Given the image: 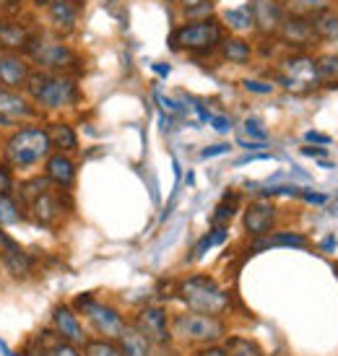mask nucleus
<instances>
[{
	"label": "nucleus",
	"instance_id": "1",
	"mask_svg": "<svg viewBox=\"0 0 338 356\" xmlns=\"http://www.w3.org/2000/svg\"><path fill=\"white\" fill-rule=\"evenodd\" d=\"M24 91L29 94L34 107L40 109V112L73 109L81 99L79 79L73 73H47V70L34 68Z\"/></svg>",
	"mask_w": 338,
	"mask_h": 356
},
{
	"label": "nucleus",
	"instance_id": "2",
	"mask_svg": "<svg viewBox=\"0 0 338 356\" xmlns=\"http://www.w3.org/2000/svg\"><path fill=\"white\" fill-rule=\"evenodd\" d=\"M52 154V140L45 125H21L3 140V159L8 161L13 172H26V169L45 164V159Z\"/></svg>",
	"mask_w": 338,
	"mask_h": 356
},
{
	"label": "nucleus",
	"instance_id": "3",
	"mask_svg": "<svg viewBox=\"0 0 338 356\" xmlns=\"http://www.w3.org/2000/svg\"><path fill=\"white\" fill-rule=\"evenodd\" d=\"M24 55L29 58L34 68L47 70V73H73L81 63L79 52L50 29H34Z\"/></svg>",
	"mask_w": 338,
	"mask_h": 356
},
{
	"label": "nucleus",
	"instance_id": "4",
	"mask_svg": "<svg viewBox=\"0 0 338 356\" xmlns=\"http://www.w3.org/2000/svg\"><path fill=\"white\" fill-rule=\"evenodd\" d=\"M221 40H224V24L216 16H209V19L179 24L169 34V47L175 52H188L193 58H200L219 50Z\"/></svg>",
	"mask_w": 338,
	"mask_h": 356
},
{
	"label": "nucleus",
	"instance_id": "5",
	"mask_svg": "<svg viewBox=\"0 0 338 356\" xmlns=\"http://www.w3.org/2000/svg\"><path fill=\"white\" fill-rule=\"evenodd\" d=\"M177 297L188 309L221 317L229 309V294L211 276H188L177 284Z\"/></svg>",
	"mask_w": 338,
	"mask_h": 356
},
{
	"label": "nucleus",
	"instance_id": "6",
	"mask_svg": "<svg viewBox=\"0 0 338 356\" xmlns=\"http://www.w3.org/2000/svg\"><path fill=\"white\" fill-rule=\"evenodd\" d=\"M276 81L289 94H297V97H307L315 89H320L315 60L307 52H291L281 60L276 68Z\"/></svg>",
	"mask_w": 338,
	"mask_h": 356
},
{
	"label": "nucleus",
	"instance_id": "7",
	"mask_svg": "<svg viewBox=\"0 0 338 356\" xmlns=\"http://www.w3.org/2000/svg\"><path fill=\"white\" fill-rule=\"evenodd\" d=\"M172 336L182 338L188 343H214L224 336V323L219 317L200 315V312H182L172 320Z\"/></svg>",
	"mask_w": 338,
	"mask_h": 356
},
{
	"label": "nucleus",
	"instance_id": "8",
	"mask_svg": "<svg viewBox=\"0 0 338 356\" xmlns=\"http://www.w3.org/2000/svg\"><path fill=\"white\" fill-rule=\"evenodd\" d=\"M65 193H68V190H60V188H55V185H52L50 190H45L42 195H37L29 206L24 208L26 218L42 229L58 227L60 221H63V216L70 211V203H68V198H65Z\"/></svg>",
	"mask_w": 338,
	"mask_h": 356
},
{
	"label": "nucleus",
	"instance_id": "9",
	"mask_svg": "<svg viewBox=\"0 0 338 356\" xmlns=\"http://www.w3.org/2000/svg\"><path fill=\"white\" fill-rule=\"evenodd\" d=\"M81 10L83 6L76 0H55L45 6V21H47V29L60 34V37H68L79 29Z\"/></svg>",
	"mask_w": 338,
	"mask_h": 356
},
{
	"label": "nucleus",
	"instance_id": "10",
	"mask_svg": "<svg viewBox=\"0 0 338 356\" xmlns=\"http://www.w3.org/2000/svg\"><path fill=\"white\" fill-rule=\"evenodd\" d=\"M0 263H3L8 276L19 278V281L29 278L31 268H34V260H31L29 252L21 248L10 234H6L3 227H0Z\"/></svg>",
	"mask_w": 338,
	"mask_h": 356
},
{
	"label": "nucleus",
	"instance_id": "11",
	"mask_svg": "<svg viewBox=\"0 0 338 356\" xmlns=\"http://www.w3.org/2000/svg\"><path fill=\"white\" fill-rule=\"evenodd\" d=\"M31 73H34V65L24 52H0V86L24 91Z\"/></svg>",
	"mask_w": 338,
	"mask_h": 356
},
{
	"label": "nucleus",
	"instance_id": "12",
	"mask_svg": "<svg viewBox=\"0 0 338 356\" xmlns=\"http://www.w3.org/2000/svg\"><path fill=\"white\" fill-rule=\"evenodd\" d=\"M250 10H252V24L260 37H276L287 19L281 0H250Z\"/></svg>",
	"mask_w": 338,
	"mask_h": 356
},
{
	"label": "nucleus",
	"instance_id": "13",
	"mask_svg": "<svg viewBox=\"0 0 338 356\" xmlns=\"http://www.w3.org/2000/svg\"><path fill=\"white\" fill-rule=\"evenodd\" d=\"M136 330H140L143 336L149 338V343H156V346H167L169 341H172L167 312L161 307H146V309H140L138 317H136Z\"/></svg>",
	"mask_w": 338,
	"mask_h": 356
},
{
	"label": "nucleus",
	"instance_id": "14",
	"mask_svg": "<svg viewBox=\"0 0 338 356\" xmlns=\"http://www.w3.org/2000/svg\"><path fill=\"white\" fill-rule=\"evenodd\" d=\"M276 40H281L287 47H291L294 52H307V47L318 44V37L312 31L309 19H299V16H287L281 24Z\"/></svg>",
	"mask_w": 338,
	"mask_h": 356
},
{
	"label": "nucleus",
	"instance_id": "15",
	"mask_svg": "<svg viewBox=\"0 0 338 356\" xmlns=\"http://www.w3.org/2000/svg\"><path fill=\"white\" fill-rule=\"evenodd\" d=\"M83 315L89 317L91 327L99 333V336L104 338H120L122 336V330H125V320H122V315H120L115 307L110 305H102V302H91L89 307H86V312Z\"/></svg>",
	"mask_w": 338,
	"mask_h": 356
},
{
	"label": "nucleus",
	"instance_id": "16",
	"mask_svg": "<svg viewBox=\"0 0 338 356\" xmlns=\"http://www.w3.org/2000/svg\"><path fill=\"white\" fill-rule=\"evenodd\" d=\"M276 224V206L268 200H255L242 213V229L250 237H266Z\"/></svg>",
	"mask_w": 338,
	"mask_h": 356
},
{
	"label": "nucleus",
	"instance_id": "17",
	"mask_svg": "<svg viewBox=\"0 0 338 356\" xmlns=\"http://www.w3.org/2000/svg\"><path fill=\"white\" fill-rule=\"evenodd\" d=\"M0 115H6L10 122H19V120H34L40 115V109L34 107L26 91L0 86Z\"/></svg>",
	"mask_w": 338,
	"mask_h": 356
},
{
	"label": "nucleus",
	"instance_id": "18",
	"mask_svg": "<svg viewBox=\"0 0 338 356\" xmlns=\"http://www.w3.org/2000/svg\"><path fill=\"white\" fill-rule=\"evenodd\" d=\"M34 29L16 16H0V52H24Z\"/></svg>",
	"mask_w": 338,
	"mask_h": 356
},
{
	"label": "nucleus",
	"instance_id": "19",
	"mask_svg": "<svg viewBox=\"0 0 338 356\" xmlns=\"http://www.w3.org/2000/svg\"><path fill=\"white\" fill-rule=\"evenodd\" d=\"M45 175L52 179V185L60 190H70L76 182V161L70 159V154H60L52 151L50 156L45 159Z\"/></svg>",
	"mask_w": 338,
	"mask_h": 356
},
{
	"label": "nucleus",
	"instance_id": "20",
	"mask_svg": "<svg viewBox=\"0 0 338 356\" xmlns=\"http://www.w3.org/2000/svg\"><path fill=\"white\" fill-rule=\"evenodd\" d=\"M52 320H55V330H58V336L63 341H68V343H86V333H83V327H81L73 307H65V305L55 307Z\"/></svg>",
	"mask_w": 338,
	"mask_h": 356
},
{
	"label": "nucleus",
	"instance_id": "21",
	"mask_svg": "<svg viewBox=\"0 0 338 356\" xmlns=\"http://www.w3.org/2000/svg\"><path fill=\"white\" fill-rule=\"evenodd\" d=\"M47 133H50L52 140V151H60V154H76L79 151V133L76 128L65 122V120H52L47 122Z\"/></svg>",
	"mask_w": 338,
	"mask_h": 356
},
{
	"label": "nucleus",
	"instance_id": "22",
	"mask_svg": "<svg viewBox=\"0 0 338 356\" xmlns=\"http://www.w3.org/2000/svg\"><path fill=\"white\" fill-rule=\"evenodd\" d=\"M219 55L229 65H248L252 60V44L239 34H232V37L224 34V40L219 44Z\"/></svg>",
	"mask_w": 338,
	"mask_h": 356
},
{
	"label": "nucleus",
	"instance_id": "23",
	"mask_svg": "<svg viewBox=\"0 0 338 356\" xmlns=\"http://www.w3.org/2000/svg\"><path fill=\"white\" fill-rule=\"evenodd\" d=\"M309 24H312V31L318 42H333L338 40V10L328 8L318 10L315 16H309Z\"/></svg>",
	"mask_w": 338,
	"mask_h": 356
},
{
	"label": "nucleus",
	"instance_id": "24",
	"mask_svg": "<svg viewBox=\"0 0 338 356\" xmlns=\"http://www.w3.org/2000/svg\"><path fill=\"white\" fill-rule=\"evenodd\" d=\"M50 188H52V179L47 177V175H37V177H29V179H21V182H16L13 195H16V200L21 203V208H26L31 200L37 198V195H42L45 190H50Z\"/></svg>",
	"mask_w": 338,
	"mask_h": 356
},
{
	"label": "nucleus",
	"instance_id": "25",
	"mask_svg": "<svg viewBox=\"0 0 338 356\" xmlns=\"http://www.w3.org/2000/svg\"><path fill=\"white\" fill-rule=\"evenodd\" d=\"M268 248H294L302 250L307 248V237L305 234H294V232H279V234H271V237H258L252 242V250L260 252V250Z\"/></svg>",
	"mask_w": 338,
	"mask_h": 356
},
{
	"label": "nucleus",
	"instance_id": "26",
	"mask_svg": "<svg viewBox=\"0 0 338 356\" xmlns=\"http://www.w3.org/2000/svg\"><path fill=\"white\" fill-rule=\"evenodd\" d=\"M221 24L224 29L234 31V34H245V31H252L255 24H252V10L250 6H242V8H227L221 13Z\"/></svg>",
	"mask_w": 338,
	"mask_h": 356
},
{
	"label": "nucleus",
	"instance_id": "27",
	"mask_svg": "<svg viewBox=\"0 0 338 356\" xmlns=\"http://www.w3.org/2000/svg\"><path fill=\"white\" fill-rule=\"evenodd\" d=\"M118 341H120V351L125 356H149V338L143 336L140 330H136V325L125 327Z\"/></svg>",
	"mask_w": 338,
	"mask_h": 356
},
{
	"label": "nucleus",
	"instance_id": "28",
	"mask_svg": "<svg viewBox=\"0 0 338 356\" xmlns=\"http://www.w3.org/2000/svg\"><path fill=\"white\" fill-rule=\"evenodd\" d=\"M315 70L323 89H338V55H320L315 60Z\"/></svg>",
	"mask_w": 338,
	"mask_h": 356
},
{
	"label": "nucleus",
	"instance_id": "29",
	"mask_svg": "<svg viewBox=\"0 0 338 356\" xmlns=\"http://www.w3.org/2000/svg\"><path fill=\"white\" fill-rule=\"evenodd\" d=\"M284 13L287 16H299V19H309L318 10L328 8V0H281Z\"/></svg>",
	"mask_w": 338,
	"mask_h": 356
},
{
	"label": "nucleus",
	"instance_id": "30",
	"mask_svg": "<svg viewBox=\"0 0 338 356\" xmlns=\"http://www.w3.org/2000/svg\"><path fill=\"white\" fill-rule=\"evenodd\" d=\"M26 218L16 195H0V227H13Z\"/></svg>",
	"mask_w": 338,
	"mask_h": 356
},
{
	"label": "nucleus",
	"instance_id": "31",
	"mask_svg": "<svg viewBox=\"0 0 338 356\" xmlns=\"http://www.w3.org/2000/svg\"><path fill=\"white\" fill-rule=\"evenodd\" d=\"M237 203H239V195L234 193V190H229L227 195L221 198L219 206H216V211H214V218H211V224H214V227H227L229 218L237 213Z\"/></svg>",
	"mask_w": 338,
	"mask_h": 356
},
{
	"label": "nucleus",
	"instance_id": "32",
	"mask_svg": "<svg viewBox=\"0 0 338 356\" xmlns=\"http://www.w3.org/2000/svg\"><path fill=\"white\" fill-rule=\"evenodd\" d=\"M227 237H229L227 227H214L209 234H206V237L200 239L198 245L193 248V250H195V252H193V257H195V260H200V257L206 255L211 248H219V245H224V242H227Z\"/></svg>",
	"mask_w": 338,
	"mask_h": 356
},
{
	"label": "nucleus",
	"instance_id": "33",
	"mask_svg": "<svg viewBox=\"0 0 338 356\" xmlns=\"http://www.w3.org/2000/svg\"><path fill=\"white\" fill-rule=\"evenodd\" d=\"M227 356H263V354H260V348L252 341H248V338H229Z\"/></svg>",
	"mask_w": 338,
	"mask_h": 356
},
{
	"label": "nucleus",
	"instance_id": "34",
	"mask_svg": "<svg viewBox=\"0 0 338 356\" xmlns=\"http://www.w3.org/2000/svg\"><path fill=\"white\" fill-rule=\"evenodd\" d=\"M86 356H125L112 341H86Z\"/></svg>",
	"mask_w": 338,
	"mask_h": 356
},
{
	"label": "nucleus",
	"instance_id": "35",
	"mask_svg": "<svg viewBox=\"0 0 338 356\" xmlns=\"http://www.w3.org/2000/svg\"><path fill=\"white\" fill-rule=\"evenodd\" d=\"M16 190V172L8 161H0V195H13Z\"/></svg>",
	"mask_w": 338,
	"mask_h": 356
},
{
	"label": "nucleus",
	"instance_id": "36",
	"mask_svg": "<svg viewBox=\"0 0 338 356\" xmlns=\"http://www.w3.org/2000/svg\"><path fill=\"white\" fill-rule=\"evenodd\" d=\"M239 83H242V89H245V91H250V94H258V97H268V94H273V83H268V81L242 79Z\"/></svg>",
	"mask_w": 338,
	"mask_h": 356
},
{
	"label": "nucleus",
	"instance_id": "37",
	"mask_svg": "<svg viewBox=\"0 0 338 356\" xmlns=\"http://www.w3.org/2000/svg\"><path fill=\"white\" fill-rule=\"evenodd\" d=\"M245 133H248L252 140H260V143H266V140H268V130H266V125H263L258 118L245 120Z\"/></svg>",
	"mask_w": 338,
	"mask_h": 356
},
{
	"label": "nucleus",
	"instance_id": "38",
	"mask_svg": "<svg viewBox=\"0 0 338 356\" xmlns=\"http://www.w3.org/2000/svg\"><path fill=\"white\" fill-rule=\"evenodd\" d=\"M302 190L297 185H276V188H263L260 190V195L263 198H268V195H299Z\"/></svg>",
	"mask_w": 338,
	"mask_h": 356
},
{
	"label": "nucleus",
	"instance_id": "39",
	"mask_svg": "<svg viewBox=\"0 0 338 356\" xmlns=\"http://www.w3.org/2000/svg\"><path fill=\"white\" fill-rule=\"evenodd\" d=\"M52 356H81L79 348L68 343V341H60V343H52Z\"/></svg>",
	"mask_w": 338,
	"mask_h": 356
},
{
	"label": "nucleus",
	"instance_id": "40",
	"mask_svg": "<svg viewBox=\"0 0 338 356\" xmlns=\"http://www.w3.org/2000/svg\"><path fill=\"white\" fill-rule=\"evenodd\" d=\"M232 151V146L229 143H214V146H209V149H203L198 154L200 159H214V156H221V154H229Z\"/></svg>",
	"mask_w": 338,
	"mask_h": 356
},
{
	"label": "nucleus",
	"instance_id": "41",
	"mask_svg": "<svg viewBox=\"0 0 338 356\" xmlns=\"http://www.w3.org/2000/svg\"><path fill=\"white\" fill-rule=\"evenodd\" d=\"M211 128L216 130V133H229L232 130V120L227 115H214L211 118Z\"/></svg>",
	"mask_w": 338,
	"mask_h": 356
},
{
	"label": "nucleus",
	"instance_id": "42",
	"mask_svg": "<svg viewBox=\"0 0 338 356\" xmlns=\"http://www.w3.org/2000/svg\"><path fill=\"white\" fill-rule=\"evenodd\" d=\"M305 140H307V143H323V146H330V143H333L330 136H323L318 130H307V133H305Z\"/></svg>",
	"mask_w": 338,
	"mask_h": 356
},
{
	"label": "nucleus",
	"instance_id": "43",
	"mask_svg": "<svg viewBox=\"0 0 338 356\" xmlns=\"http://www.w3.org/2000/svg\"><path fill=\"white\" fill-rule=\"evenodd\" d=\"M91 302H97L91 291H89V294H81V297L76 299V302H73V309H79V312H86V307H89Z\"/></svg>",
	"mask_w": 338,
	"mask_h": 356
},
{
	"label": "nucleus",
	"instance_id": "44",
	"mask_svg": "<svg viewBox=\"0 0 338 356\" xmlns=\"http://www.w3.org/2000/svg\"><path fill=\"white\" fill-rule=\"evenodd\" d=\"M266 159H271V154H250L245 159H237L234 167H242V164H250V161H266Z\"/></svg>",
	"mask_w": 338,
	"mask_h": 356
},
{
	"label": "nucleus",
	"instance_id": "45",
	"mask_svg": "<svg viewBox=\"0 0 338 356\" xmlns=\"http://www.w3.org/2000/svg\"><path fill=\"white\" fill-rule=\"evenodd\" d=\"M237 143L245 151H263V149H266V143H260V140H245V138H239Z\"/></svg>",
	"mask_w": 338,
	"mask_h": 356
},
{
	"label": "nucleus",
	"instance_id": "46",
	"mask_svg": "<svg viewBox=\"0 0 338 356\" xmlns=\"http://www.w3.org/2000/svg\"><path fill=\"white\" fill-rule=\"evenodd\" d=\"M299 195L307 200V203H318V206L328 203V195H320V193H299Z\"/></svg>",
	"mask_w": 338,
	"mask_h": 356
},
{
	"label": "nucleus",
	"instance_id": "47",
	"mask_svg": "<svg viewBox=\"0 0 338 356\" xmlns=\"http://www.w3.org/2000/svg\"><path fill=\"white\" fill-rule=\"evenodd\" d=\"M203 3H214V0H177V6H179L182 10L195 8V6H203Z\"/></svg>",
	"mask_w": 338,
	"mask_h": 356
},
{
	"label": "nucleus",
	"instance_id": "48",
	"mask_svg": "<svg viewBox=\"0 0 338 356\" xmlns=\"http://www.w3.org/2000/svg\"><path fill=\"white\" fill-rule=\"evenodd\" d=\"M151 70H154L156 76H161V79H167V76H169V70H172V68H169L167 63H154V65H151Z\"/></svg>",
	"mask_w": 338,
	"mask_h": 356
},
{
	"label": "nucleus",
	"instance_id": "49",
	"mask_svg": "<svg viewBox=\"0 0 338 356\" xmlns=\"http://www.w3.org/2000/svg\"><path fill=\"white\" fill-rule=\"evenodd\" d=\"M195 356H227V348H203Z\"/></svg>",
	"mask_w": 338,
	"mask_h": 356
},
{
	"label": "nucleus",
	"instance_id": "50",
	"mask_svg": "<svg viewBox=\"0 0 338 356\" xmlns=\"http://www.w3.org/2000/svg\"><path fill=\"white\" fill-rule=\"evenodd\" d=\"M195 112H198V118L203 120V122H211V118H214V115H211V112L203 107V104H195Z\"/></svg>",
	"mask_w": 338,
	"mask_h": 356
},
{
	"label": "nucleus",
	"instance_id": "51",
	"mask_svg": "<svg viewBox=\"0 0 338 356\" xmlns=\"http://www.w3.org/2000/svg\"><path fill=\"white\" fill-rule=\"evenodd\" d=\"M302 154H305V156H325V149H312V146H305Z\"/></svg>",
	"mask_w": 338,
	"mask_h": 356
},
{
	"label": "nucleus",
	"instance_id": "52",
	"mask_svg": "<svg viewBox=\"0 0 338 356\" xmlns=\"http://www.w3.org/2000/svg\"><path fill=\"white\" fill-rule=\"evenodd\" d=\"M333 248H336V237H328L323 245H320V250H323V252H333Z\"/></svg>",
	"mask_w": 338,
	"mask_h": 356
},
{
	"label": "nucleus",
	"instance_id": "53",
	"mask_svg": "<svg viewBox=\"0 0 338 356\" xmlns=\"http://www.w3.org/2000/svg\"><path fill=\"white\" fill-rule=\"evenodd\" d=\"M0 354H3V356H16V351H10V348L6 346V341H0Z\"/></svg>",
	"mask_w": 338,
	"mask_h": 356
},
{
	"label": "nucleus",
	"instance_id": "54",
	"mask_svg": "<svg viewBox=\"0 0 338 356\" xmlns=\"http://www.w3.org/2000/svg\"><path fill=\"white\" fill-rule=\"evenodd\" d=\"M10 125H13V122H10L8 118H6V115H0V130H6V128H10Z\"/></svg>",
	"mask_w": 338,
	"mask_h": 356
},
{
	"label": "nucleus",
	"instance_id": "55",
	"mask_svg": "<svg viewBox=\"0 0 338 356\" xmlns=\"http://www.w3.org/2000/svg\"><path fill=\"white\" fill-rule=\"evenodd\" d=\"M13 3H16V0H0V13L8 10V6H13Z\"/></svg>",
	"mask_w": 338,
	"mask_h": 356
},
{
	"label": "nucleus",
	"instance_id": "56",
	"mask_svg": "<svg viewBox=\"0 0 338 356\" xmlns=\"http://www.w3.org/2000/svg\"><path fill=\"white\" fill-rule=\"evenodd\" d=\"M37 3H40V6H47V3H55V0H37ZM76 3H81V6H83L86 0H76Z\"/></svg>",
	"mask_w": 338,
	"mask_h": 356
},
{
	"label": "nucleus",
	"instance_id": "57",
	"mask_svg": "<svg viewBox=\"0 0 338 356\" xmlns=\"http://www.w3.org/2000/svg\"><path fill=\"white\" fill-rule=\"evenodd\" d=\"M104 3H118V0H104Z\"/></svg>",
	"mask_w": 338,
	"mask_h": 356
}]
</instances>
